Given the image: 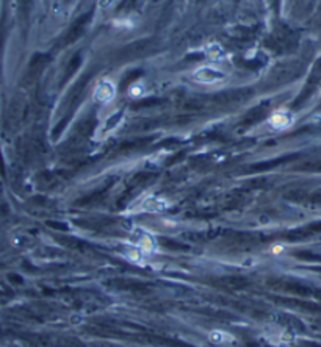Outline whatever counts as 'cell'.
I'll return each instance as SVG.
<instances>
[{
  "mask_svg": "<svg viewBox=\"0 0 321 347\" xmlns=\"http://www.w3.org/2000/svg\"><path fill=\"white\" fill-rule=\"evenodd\" d=\"M114 85L110 83L108 80H104L97 85L96 91H94V99L101 103H108L113 97H114Z\"/></svg>",
  "mask_w": 321,
  "mask_h": 347,
  "instance_id": "1",
  "label": "cell"
},
{
  "mask_svg": "<svg viewBox=\"0 0 321 347\" xmlns=\"http://www.w3.org/2000/svg\"><path fill=\"white\" fill-rule=\"evenodd\" d=\"M194 78L201 83H216L224 78L223 72L216 71L213 67H202L199 71H196Z\"/></svg>",
  "mask_w": 321,
  "mask_h": 347,
  "instance_id": "2",
  "label": "cell"
},
{
  "mask_svg": "<svg viewBox=\"0 0 321 347\" xmlns=\"http://www.w3.org/2000/svg\"><path fill=\"white\" fill-rule=\"evenodd\" d=\"M166 208V202L163 199L160 197H147L143 203H141V211H146V213H158V211H163Z\"/></svg>",
  "mask_w": 321,
  "mask_h": 347,
  "instance_id": "3",
  "label": "cell"
},
{
  "mask_svg": "<svg viewBox=\"0 0 321 347\" xmlns=\"http://www.w3.org/2000/svg\"><path fill=\"white\" fill-rule=\"evenodd\" d=\"M269 125L276 130H284L291 125V116L288 113H274L269 118Z\"/></svg>",
  "mask_w": 321,
  "mask_h": 347,
  "instance_id": "4",
  "label": "cell"
},
{
  "mask_svg": "<svg viewBox=\"0 0 321 347\" xmlns=\"http://www.w3.org/2000/svg\"><path fill=\"white\" fill-rule=\"evenodd\" d=\"M136 247H138L141 252H144V253H152L154 250H155V243H154V239L151 238V236H147V235H143L140 239H138V243H136Z\"/></svg>",
  "mask_w": 321,
  "mask_h": 347,
  "instance_id": "5",
  "label": "cell"
},
{
  "mask_svg": "<svg viewBox=\"0 0 321 347\" xmlns=\"http://www.w3.org/2000/svg\"><path fill=\"white\" fill-rule=\"evenodd\" d=\"M209 338H210L212 342H216V344H226V342H232L234 341V338L231 335H227L224 332H219V330L212 332Z\"/></svg>",
  "mask_w": 321,
  "mask_h": 347,
  "instance_id": "6",
  "label": "cell"
},
{
  "mask_svg": "<svg viewBox=\"0 0 321 347\" xmlns=\"http://www.w3.org/2000/svg\"><path fill=\"white\" fill-rule=\"evenodd\" d=\"M209 57L210 58H213V60H216V58H219L221 57V50L216 47V45H210V49H209Z\"/></svg>",
  "mask_w": 321,
  "mask_h": 347,
  "instance_id": "7",
  "label": "cell"
},
{
  "mask_svg": "<svg viewBox=\"0 0 321 347\" xmlns=\"http://www.w3.org/2000/svg\"><path fill=\"white\" fill-rule=\"evenodd\" d=\"M138 250H140V249H138ZM138 250H129V252H127V257H129L130 260H133V261H140V260H141V253H140Z\"/></svg>",
  "mask_w": 321,
  "mask_h": 347,
  "instance_id": "8",
  "label": "cell"
},
{
  "mask_svg": "<svg viewBox=\"0 0 321 347\" xmlns=\"http://www.w3.org/2000/svg\"><path fill=\"white\" fill-rule=\"evenodd\" d=\"M141 92H143V88L138 86V85H135V86L130 88V96H140Z\"/></svg>",
  "mask_w": 321,
  "mask_h": 347,
  "instance_id": "9",
  "label": "cell"
},
{
  "mask_svg": "<svg viewBox=\"0 0 321 347\" xmlns=\"http://www.w3.org/2000/svg\"><path fill=\"white\" fill-rule=\"evenodd\" d=\"M281 250H282V247H281V246H278V247L274 246V247H273V253H281Z\"/></svg>",
  "mask_w": 321,
  "mask_h": 347,
  "instance_id": "10",
  "label": "cell"
}]
</instances>
